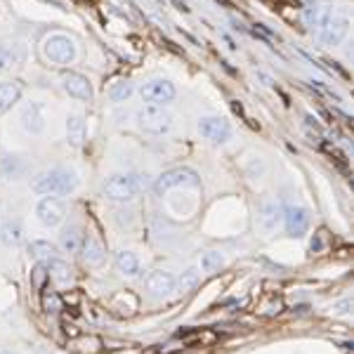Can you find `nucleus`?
I'll return each instance as SVG.
<instances>
[{
  "instance_id": "obj_24",
  "label": "nucleus",
  "mask_w": 354,
  "mask_h": 354,
  "mask_svg": "<svg viewBox=\"0 0 354 354\" xmlns=\"http://www.w3.org/2000/svg\"><path fill=\"white\" fill-rule=\"evenodd\" d=\"M225 253L222 250H205L201 255V265H198V270L205 272V274H215L220 272L222 267H225Z\"/></svg>"
},
{
  "instance_id": "obj_12",
  "label": "nucleus",
  "mask_w": 354,
  "mask_h": 354,
  "mask_svg": "<svg viewBox=\"0 0 354 354\" xmlns=\"http://www.w3.org/2000/svg\"><path fill=\"white\" fill-rule=\"evenodd\" d=\"M145 288L153 298H168L175 290V277L165 270H153L149 272V277L145 279Z\"/></svg>"
},
{
  "instance_id": "obj_22",
  "label": "nucleus",
  "mask_w": 354,
  "mask_h": 354,
  "mask_svg": "<svg viewBox=\"0 0 354 354\" xmlns=\"http://www.w3.org/2000/svg\"><path fill=\"white\" fill-rule=\"evenodd\" d=\"M28 255H31L36 262H50L53 258H57V245L50 241H31L28 243Z\"/></svg>"
},
{
  "instance_id": "obj_32",
  "label": "nucleus",
  "mask_w": 354,
  "mask_h": 354,
  "mask_svg": "<svg viewBox=\"0 0 354 354\" xmlns=\"http://www.w3.org/2000/svg\"><path fill=\"white\" fill-rule=\"evenodd\" d=\"M324 234H326V232H317V239H312V243H310L312 253H319V250L324 248Z\"/></svg>"
},
{
  "instance_id": "obj_30",
  "label": "nucleus",
  "mask_w": 354,
  "mask_h": 354,
  "mask_svg": "<svg viewBox=\"0 0 354 354\" xmlns=\"http://www.w3.org/2000/svg\"><path fill=\"white\" fill-rule=\"evenodd\" d=\"M15 64V55L10 48H5V45H0V71H8L10 66Z\"/></svg>"
},
{
  "instance_id": "obj_2",
  "label": "nucleus",
  "mask_w": 354,
  "mask_h": 354,
  "mask_svg": "<svg viewBox=\"0 0 354 354\" xmlns=\"http://www.w3.org/2000/svg\"><path fill=\"white\" fill-rule=\"evenodd\" d=\"M137 128L147 135H168L173 130V113L165 111L163 106L147 104L137 111Z\"/></svg>"
},
{
  "instance_id": "obj_1",
  "label": "nucleus",
  "mask_w": 354,
  "mask_h": 354,
  "mask_svg": "<svg viewBox=\"0 0 354 354\" xmlns=\"http://www.w3.org/2000/svg\"><path fill=\"white\" fill-rule=\"evenodd\" d=\"M78 187V175L68 168H50L36 175L31 182V189L41 196H68Z\"/></svg>"
},
{
  "instance_id": "obj_11",
  "label": "nucleus",
  "mask_w": 354,
  "mask_h": 354,
  "mask_svg": "<svg viewBox=\"0 0 354 354\" xmlns=\"http://www.w3.org/2000/svg\"><path fill=\"white\" fill-rule=\"evenodd\" d=\"M198 133L213 145H225L232 140V125L220 116H205L198 121Z\"/></svg>"
},
{
  "instance_id": "obj_33",
  "label": "nucleus",
  "mask_w": 354,
  "mask_h": 354,
  "mask_svg": "<svg viewBox=\"0 0 354 354\" xmlns=\"http://www.w3.org/2000/svg\"><path fill=\"white\" fill-rule=\"evenodd\" d=\"M0 354H19L17 350H0Z\"/></svg>"
},
{
  "instance_id": "obj_7",
  "label": "nucleus",
  "mask_w": 354,
  "mask_h": 354,
  "mask_svg": "<svg viewBox=\"0 0 354 354\" xmlns=\"http://www.w3.org/2000/svg\"><path fill=\"white\" fill-rule=\"evenodd\" d=\"M347 31H350V19H347V15L330 12L326 17V21L317 28V38L322 45H338L342 38L347 36Z\"/></svg>"
},
{
  "instance_id": "obj_10",
  "label": "nucleus",
  "mask_w": 354,
  "mask_h": 354,
  "mask_svg": "<svg viewBox=\"0 0 354 354\" xmlns=\"http://www.w3.org/2000/svg\"><path fill=\"white\" fill-rule=\"evenodd\" d=\"M279 227H283V203L265 201L258 208V230L265 236H272L274 232H279Z\"/></svg>"
},
{
  "instance_id": "obj_23",
  "label": "nucleus",
  "mask_w": 354,
  "mask_h": 354,
  "mask_svg": "<svg viewBox=\"0 0 354 354\" xmlns=\"http://www.w3.org/2000/svg\"><path fill=\"white\" fill-rule=\"evenodd\" d=\"M48 265V272H50V277L55 279L59 286H66L68 281H71V267H68V262L66 260H62V258H53L50 262H45Z\"/></svg>"
},
{
  "instance_id": "obj_26",
  "label": "nucleus",
  "mask_w": 354,
  "mask_h": 354,
  "mask_svg": "<svg viewBox=\"0 0 354 354\" xmlns=\"http://www.w3.org/2000/svg\"><path fill=\"white\" fill-rule=\"evenodd\" d=\"M198 279H201V270H198V267H189V270H185L175 279V290L189 293V290L198 283Z\"/></svg>"
},
{
  "instance_id": "obj_18",
  "label": "nucleus",
  "mask_w": 354,
  "mask_h": 354,
  "mask_svg": "<svg viewBox=\"0 0 354 354\" xmlns=\"http://www.w3.org/2000/svg\"><path fill=\"white\" fill-rule=\"evenodd\" d=\"M81 245H83V232L78 225H68L62 230L59 234V248L64 253L73 255V253H81Z\"/></svg>"
},
{
  "instance_id": "obj_28",
  "label": "nucleus",
  "mask_w": 354,
  "mask_h": 354,
  "mask_svg": "<svg viewBox=\"0 0 354 354\" xmlns=\"http://www.w3.org/2000/svg\"><path fill=\"white\" fill-rule=\"evenodd\" d=\"M43 310L48 314H59L62 312V300L55 290H45L43 293Z\"/></svg>"
},
{
  "instance_id": "obj_6",
  "label": "nucleus",
  "mask_w": 354,
  "mask_h": 354,
  "mask_svg": "<svg viewBox=\"0 0 354 354\" xmlns=\"http://www.w3.org/2000/svg\"><path fill=\"white\" fill-rule=\"evenodd\" d=\"M310 225H312V215H310V208L300 203H286L283 205V227H286L288 236L293 239H300L310 232Z\"/></svg>"
},
{
  "instance_id": "obj_16",
  "label": "nucleus",
  "mask_w": 354,
  "mask_h": 354,
  "mask_svg": "<svg viewBox=\"0 0 354 354\" xmlns=\"http://www.w3.org/2000/svg\"><path fill=\"white\" fill-rule=\"evenodd\" d=\"M113 260H116V267H118V272L123 274V277H137L142 270V262L140 258H137V253L135 250H128V248H121V250H116V255H113Z\"/></svg>"
},
{
  "instance_id": "obj_8",
  "label": "nucleus",
  "mask_w": 354,
  "mask_h": 354,
  "mask_svg": "<svg viewBox=\"0 0 354 354\" xmlns=\"http://www.w3.org/2000/svg\"><path fill=\"white\" fill-rule=\"evenodd\" d=\"M140 95H142V100L149 102V104L163 106V104H168V102L175 100L177 88L168 81V78H151V81L142 83Z\"/></svg>"
},
{
  "instance_id": "obj_14",
  "label": "nucleus",
  "mask_w": 354,
  "mask_h": 354,
  "mask_svg": "<svg viewBox=\"0 0 354 354\" xmlns=\"http://www.w3.org/2000/svg\"><path fill=\"white\" fill-rule=\"evenodd\" d=\"M21 125L31 135H38L45 130V111L38 102H28L24 109H21Z\"/></svg>"
},
{
  "instance_id": "obj_21",
  "label": "nucleus",
  "mask_w": 354,
  "mask_h": 354,
  "mask_svg": "<svg viewBox=\"0 0 354 354\" xmlns=\"http://www.w3.org/2000/svg\"><path fill=\"white\" fill-rule=\"evenodd\" d=\"M0 239H3L5 245H19L24 241V225H21L17 218L8 220L3 227H0Z\"/></svg>"
},
{
  "instance_id": "obj_19",
  "label": "nucleus",
  "mask_w": 354,
  "mask_h": 354,
  "mask_svg": "<svg viewBox=\"0 0 354 354\" xmlns=\"http://www.w3.org/2000/svg\"><path fill=\"white\" fill-rule=\"evenodd\" d=\"M66 140L71 147H83L85 142V121L81 113H71V116L66 118Z\"/></svg>"
},
{
  "instance_id": "obj_3",
  "label": "nucleus",
  "mask_w": 354,
  "mask_h": 354,
  "mask_svg": "<svg viewBox=\"0 0 354 354\" xmlns=\"http://www.w3.org/2000/svg\"><path fill=\"white\" fill-rule=\"evenodd\" d=\"M201 185V177L194 168H187V165H177V168H170V170H163L161 175L153 180L151 189L163 196L165 192L170 189H177V187H198Z\"/></svg>"
},
{
  "instance_id": "obj_25",
  "label": "nucleus",
  "mask_w": 354,
  "mask_h": 354,
  "mask_svg": "<svg viewBox=\"0 0 354 354\" xmlns=\"http://www.w3.org/2000/svg\"><path fill=\"white\" fill-rule=\"evenodd\" d=\"M24 170L26 165L19 156H5L0 161V173H3V177H8V180H19L24 175Z\"/></svg>"
},
{
  "instance_id": "obj_9",
  "label": "nucleus",
  "mask_w": 354,
  "mask_h": 354,
  "mask_svg": "<svg viewBox=\"0 0 354 354\" xmlns=\"http://www.w3.org/2000/svg\"><path fill=\"white\" fill-rule=\"evenodd\" d=\"M36 218L43 227L53 230V227H59L62 222H64L66 208L57 196H43L36 205Z\"/></svg>"
},
{
  "instance_id": "obj_31",
  "label": "nucleus",
  "mask_w": 354,
  "mask_h": 354,
  "mask_svg": "<svg viewBox=\"0 0 354 354\" xmlns=\"http://www.w3.org/2000/svg\"><path fill=\"white\" fill-rule=\"evenodd\" d=\"M333 312H335V314H350V312H352V298L340 300L338 305L333 307Z\"/></svg>"
},
{
  "instance_id": "obj_17",
  "label": "nucleus",
  "mask_w": 354,
  "mask_h": 354,
  "mask_svg": "<svg viewBox=\"0 0 354 354\" xmlns=\"http://www.w3.org/2000/svg\"><path fill=\"white\" fill-rule=\"evenodd\" d=\"M330 15V10L319 0H310V3L302 8V21H305L310 28H319L326 21V17Z\"/></svg>"
},
{
  "instance_id": "obj_27",
  "label": "nucleus",
  "mask_w": 354,
  "mask_h": 354,
  "mask_svg": "<svg viewBox=\"0 0 354 354\" xmlns=\"http://www.w3.org/2000/svg\"><path fill=\"white\" fill-rule=\"evenodd\" d=\"M135 93V85L130 81H118L109 88V97L113 102H128Z\"/></svg>"
},
{
  "instance_id": "obj_29",
  "label": "nucleus",
  "mask_w": 354,
  "mask_h": 354,
  "mask_svg": "<svg viewBox=\"0 0 354 354\" xmlns=\"http://www.w3.org/2000/svg\"><path fill=\"white\" fill-rule=\"evenodd\" d=\"M48 279H50L48 265H45V262H38V265L33 267V272H31V283H33L36 288H43Z\"/></svg>"
},
{
  "instance_id": "obj_5",
  "label": "nucleus",
  "mask_w": 354,
  "mask_h": 354,
  "mask_svg": "<svg viewBox=\"0 0 354 354\" xmlns=\"http://www.w3.org/2000/svg\"><path fill=\"white\" fill-rule=\"evenodd\" d=\"M43 57L57 66H66L76 59V43L64 33H50L41 45Z\"/></svg>"
},
{
  "instance_id": "obj_20",
  "label": "nucleus",
  "mask_w": 354,
  "mask_h": 354,
  "mask_svg": "<svg viewBox=\"0 0 354 354\" xmlns=\"http://www.w3.org/2000/svg\"><path fill=\"white\" fill-rule=\"evenodd\" d=\"M21 97V85L17 81H5L0 83V113L10 111L19 102Z\"/></svg>"
},
{
  "instance_id": "obj_4",
  "label": "nucleus",
  "mask_w": 354,
  "mask_h": 354,
  "mask_svg": "<svg viewBox=\"0 0 354 354\" xmlns=\"http://www.w3.org/2000/svg\"><path fill=\"white\" fill-rule=\"evenodd\" d=\"M140 189L142 187H140V182H137L135 175H111L102 182V194H104V198L116 201V203L135 201Z\"/></svg>"
},
{
  "instance_id": "obj_13",
  "label": "nucleus",
  "mask_w": 354,
  "mask_h": 354,
  "mask_svg": "<svg viewBox=\"0 0 354 354\" xmlns=\"http://www.w3.org/2000/svg\"><path fill=\"white\" fill-rule=\"evenodd\" d=\"M62 88L66 90L71 97H76V100L81 102H93V83L88 81L85 76H81V73H73L68 71L62 76Z\"/></svg>"
},
{
  "instance_id": "obj_15",
  "label": "nucleus",
  "mask_w": 354,
  "mask_h": 354,
  "mask_svg": "<svg viewBox=\"0 0 354 354\" xmlns=\"http://www.w3.org/2000/svg\"><path fill=\"white\" fill-rule=\"evenodd\" d=\"M81 255H83V262L90 267H100L104 262L106 253H104V245L97 236H83V245H81Z\"/></svg>"
}]
</instances>
